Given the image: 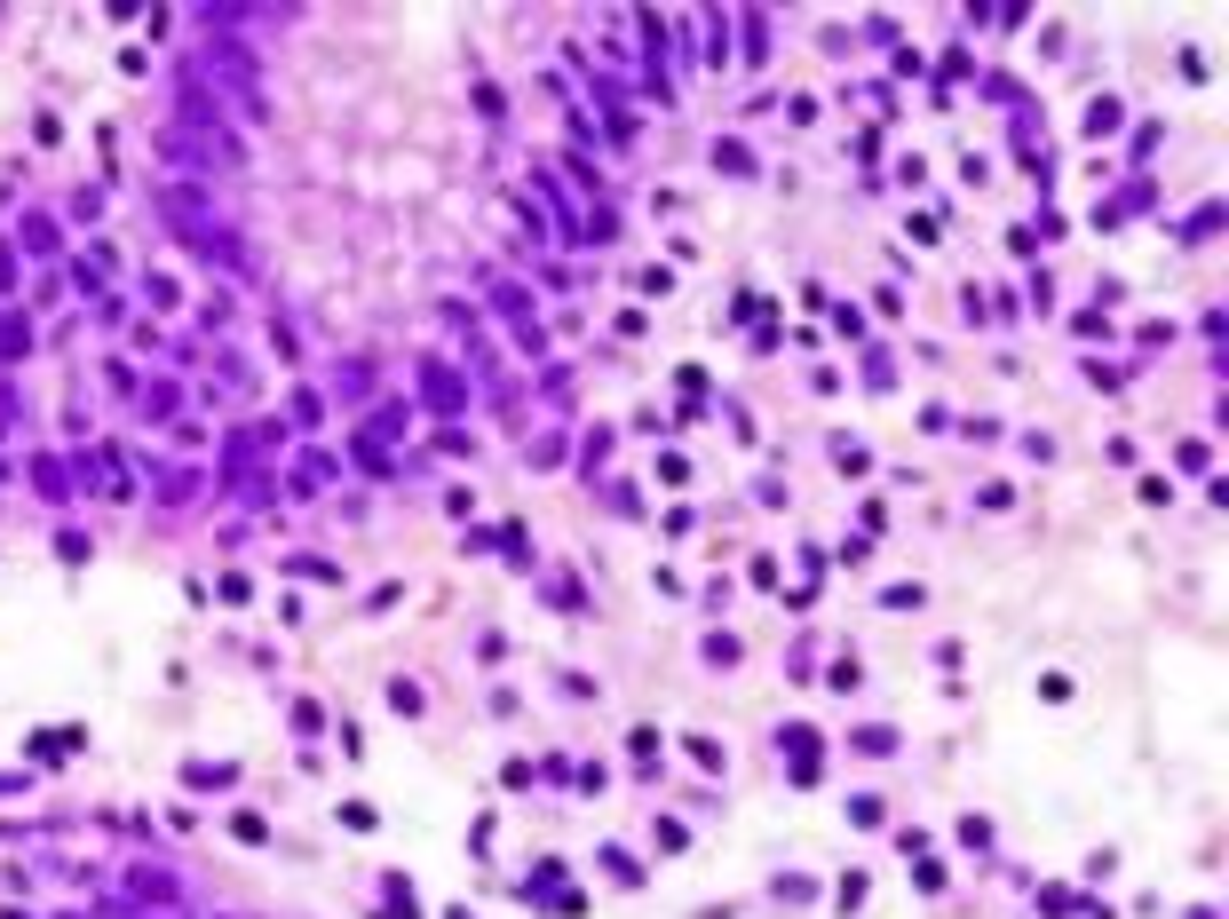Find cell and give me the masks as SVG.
I'll list each match as a JSON object with an SVG mask.
<instances>
[{
    "instance_id": "6da1fadb",
    "label": "cell",
    "mask_w": 1229,
    "mask_h": 919,
    "mask_svg": "<svg viewBox=\"0 0 1229 919\" xmlns=\"http://www.w3.org/2000/svg\"><path fill=\"white\" fill-rule=\"evenodd\" d=\"M421 397H429L437 412H460L468 405V381H460L452 365H421Z\"/></svg>"
},
{
    "instance_id": "7a4b0ae2",
    "label": "cell",
    "mask_w": 1229,
    "mask_h": 919,
    "mask_svg": "<svg viewBox=\"0 0 1229 919\" xmlns=\"http://www.w3.org/2000/svg\"><path fill=\"white\" fill-rule=\"evenodd\" d=\"M32 484H40V500H72V492H64V484H72L64 460H32Z\"/></svg>"
},
{
    "instance_id": "3957f363",
    "label": "cell",
    "mask_w": 1229,
    "mask_h": 919,
    "mask_svg": "<svg viewBox=\"0 0 1229 919\" xmlns=\"http://www.w3.org/2000/svg\"><path fill=\"white\" fill-rule=\"evenodd\" d=\"M24 246H32V254H56V222H48V214H24Z\"/></svg>"
},
{
    "instance_id": "277c9868",
    "label": "cell",
    "mask_w": 1229,
    "mask_h": 919,
    "mask_svg": "<svg viewBox=\"0 0 1229 919\" xmlns=\"http://www.w3.org/2000/svg\"><path fill=\"white\" fill-rule=\"evenodd\" d=\"M32 349V325L24 317H0V357H24Z\"/></svg>"
},
{
    "instance_id": "5b68a950",
    "label": "cell",
    "mask_w": 1229,
    "mask_h": 919,
    "mask_svg": "<svg viewBox=\"0 0 1229 919\" xmlns=\"http://www.w3.org/2000/svg\"><path fill=\"white\" fill-rule=\"evenodd\" d=\"M294 484H302V492H318V484H334V460H318V452H310V460L294 468Z\"/></svg>"
},
{
    "instance_id": "8992f818",
    "label": "cell",
    "mask_w": 1229,
    "mask_h": 919,
    "mask_svg": "<svg viewBox=\"0 0 1229 919\" xmlns=\"http://www.w3.org/2000/svg\"><path fill=\"white\" fill-rule=\"evenodd\" d=\"M849 745H857V753H873V761H881V753H896V737H889V729H857Z\"/></svg>"
},
{
    "instance_id": "52a82bcc",
    "label": "cell",
    "mask_w": 1229,
    "mask_h": 919,
    "mask_svg": "<svg viewBox=\"0 0 1229 919\" xmlns=\"http://www.w3.org/2000/svg\"><path fill=\"white\" fill-rule=\"evenodd\" d=\"M1087 135H1118V103H1111V96L1087 111Z\"/></svg>"
},
{
    "instance_id": "ba28073f",
    "label": "cell",
    "mask_w": 1229,
    "mask_h": 919,
    "mask_svg": "<svg viewBox=\"0 0 1229 919\" xmlns=\"http://www.w3.org/2000/svg\"><path fill=\"white\" fill-rule=\"evenodd\" d=\"M714 167H730V175H746L754 159H746V143H714Z\"/></svg>"
},
{
    "instance_id": "9c48e42d",
    "label": "cell",
    "mask_w": 1229,
    "mask_h": 919,
    "mask_svg": "<svg viewBox=\"0 0 1229 919\" xmlns=\"http://www.w3.org/2000/svg\"><path fill=\"white\" fill-rule=\"evenodd\" d=\"M135 896H151V904H167V896H175V880H167V872H143V880H135Z\"/></svg>"
},
{
    "instance_id": "30bf717a",
    "label": "cell",
    "mask_w": 1229,
    "mask_h": 919,
    "mask_svg": "<svg viewBox=\"0 0 1229 919\" xmlns=\"http://www.w3.org/2000/svg\"><path fill=\"white\" fill-rule=\"evenodd\" d=\"M1198 919H1214V912H1198Z\"/></svg>"
}]
</instances>
